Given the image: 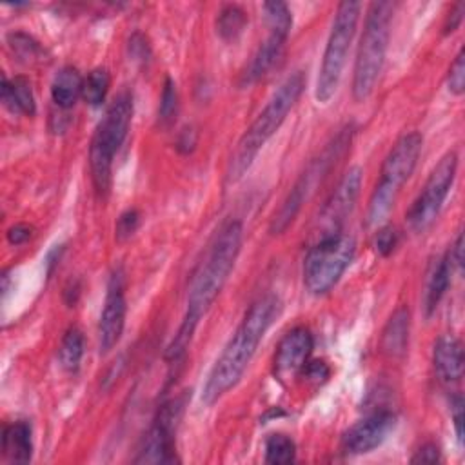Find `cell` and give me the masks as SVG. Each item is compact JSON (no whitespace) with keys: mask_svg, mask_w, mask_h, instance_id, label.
Segmentation results:
<instances>
[{"mask_svg":"<svg viewBox=\"0 0 465 465\" xmlns=\"http://www.w3.org/2000/svg\"><path fill=\"white\" fill-rule=\"evenodd\" d=\"M280 309V300L274 294H263L251 303L205 380L202 389V401L205 405L216 403L242 380L262 338L278 318Z\"/></svg>","mask_w":465,"mask_h":465,"instance_id":"1","label":"cell"},{"mask_svg":"<svg viewBox=\"0 0 465 465\" xmlns=\"http://www.w3.org/2000/svg\"><path fill=\"white\" fill-rule=\"evenodd\" d=\"M243 225L238 220H229L216 232L207 254L193 274L187 309L183 320L198 325L200 318L209 311L220 291L223 289L242 249Z\"/></svg>","mask_w":465,"mask_h":465,"instance_id":"2","label":"cell"},{"mask_svg":"<svg viewBox=\"0 0 465 465\" xmlns=\"http://www.w3.org/2000/svg\"><path fill=\"white\" fill-rule=\"evenodd\" d=\"M305 87V76L302 71L291 73L282 85L269 98L262 113L254 118L251 127L242 134L227 167V182H238L252 165L260 149L267 140L280 129L291 109L296 105L302 91Z\"/></svg>","mask_w":465,"mask_h":465,"instance_id":"3","label":"cell"},{"mask_svg":"<svg viewBox=\"0 0 465 465\" xmlns=\"http://www.w3.org/2000/svg\"><path fill=\"white\" fill-rule=\"evenodd\" d=\"M392 15V2H372L367 9L352 71V96L356 102H365L378 84L389 47Z\"/></svg>","mask_w":465,"mask_h":465,"instance_id":"4","label":"cell"},{"mask_svg":"<svg viewBox=\"0 0 465 465\" xmlns=\"http://www.w3.org/2000/svg\"><path fill=\"white\" fill-rule=\"evenodd\" d=\"M131 120L133 94L129 91H120L107 107L104 118L100 120L89 145L91 180L100 196H105L109 193L113 160L129 133Z\"/></svg>","mask_w":465,"mask_h":465,"instance_id":"5","label":"cell"},{"mask_svg":"<svg viewBox=\"0 0 465 465\" xmlns=\"http://www.w3.org/2000/svg\"><path fill=\"white\" fill-rule=\"evenodd\" d=\"M421 147H423V138L416 131L405 133L392 145V149L389 151V154L381 163L380 182L376 183L369 200V207L365 214L367 227H380L383 220L389 216L401 185L414 173Z\"/></svg>","mask_w":465,"mask_h":465,"instance_id":"6","label":"cell"},{"mask_svg":"<svg viewBox=\"0 0 465 465\" xmlns=\"http://www.w3.org/2000/svg\"><path fill=\"white\" fill-rule=\"evenodd\" d=\"M351 138H352V127L341 129L332 138V142L327 143V147L314 160H311V163L300 174L296 183L291 187V191L285 196V200L282 202L280 209L274 213L271 225H269L271 234H282L294 222V218L298 216L303 203L314 194V191L323 182L327 173L332 169L336 160L343 154L345 147L351 143Z\"/></svg>","mask_w":465,"mask_h":465,"instance_id":"7","label":"cell"},{"mask_svg":"<svg viewBox=\"0 0 465 465\" xmlns=\"http://www.w3.org/2000/svg\"><path fill=\"white\" fill-rule=\"evenodd\" d=\"M360 11V2H341L336 9L314 89V96L320 104H327L338 89L347 54L356 33Z\"/></svg>","mask_w":465,"mask_h":465,"instance_id":"8","label":"cell"},{"mask_svg":"<svg viewBox=\"0 0 465 465\" xmlns=\"http://www.w3.org/2000/svg\"><path fill=\"white\" fill-rule=\"evenodd\" d=\"M356 252V242L349 234H332L314 242L303 260V285L311 294L329 292Z\"/></svg>","mask_w":465,"mask_h":465,"instance_id":"9","label":"cell"},{"mask_svg":"<svg viewBox=\"0 0 465 465\" xmlns=\"http://www.w3.org/2000/svg\"><path fill=\"white\" fill-rule=\"evenodd\" d=\"M458 171V154L445 153L430 171L425 185L407 211V223L412 232H425L438 218L440 209L454 183Z\"/></svg>","mask_w":465,"mask_h":465,"instance_id":"10","label":"cell"},{"mask_svg":"<svg viewBox=\"0 0 465 465\" xmlns=\"http://www.w3.org/2000/svg\"><path fill=\"white\" fill-rule=\"evenodd\" d=\"M183 398H173L165 401L142 438L134 463H173L176 461L174 438L176 427L182 418Z\"/></svg>","mask_w":465,"mask_h":465,"instance_id":"11","label":"cell"},{"mask_svg":"<svg viewBox=\"0 0 465 465\" xmlns=\"http://www.w3.org/2000/svg\"><path fill=\"white\" fill-rule=\"evenodd\" d=\"M360 189H361V169L351 167L341 176L336 189L332 191L329 200L323 203L316 218V227L312 231V236L316 238L314 242L341 232L345 220L349 218V214L356 205Z\"/></svg>","mask_w":465,"mask_h":465,"instance_id":"12","label":"cell"},{"mask_svg":"<svg viewBox=\"0 0 465 465\" xmlns=\"http://www.w3.org/2000/svg\"><path fill=\"white\" fill-rule=\"evenodd\" d=\"M125 312H127V302H125L124 272L116 269L107 282V292H105L104 309L98 323V347L102 354H107L120 341L125 327Z\"/></svg>","mask_w":465,"mask_h":465,"instance_id":"13","label":"cell"},{"mask_svg":"<svg viewBox=\"0 0 465 465\" xmlns=\"http://www.w3.org/2000/svg\"><path fill=\"white\" fill-rule=\"evenodd\" d=\"M396 416L391 411H376L349 427L341 436V450L347 454H367L380 447L394 429Z\"/></svg>","mask_w":465,"mask_h":465,"instance_id":"14","label":"cell"},{"mask_svg":"<svg viewBox=\"0 0 465 465\" xmlns=\"http://www.w3.org/2000/svg\"><path fill=\"white\" fill-rule=\"evenodd\" d=\"M314 347V338L307 327L291 329L278 343L274 354V376L282 381L300 376Z\"/></svg>","mask_w":465,"mask_h":465,"instance_id":"15","label":"cell"},{"mask_svg":"<svg viewBox=\"0 0 465 465\" xmlns=\"http://www.w3.org/2000/svg\"><path fill=\"white\" fill-rule=\"evenodd\" d=\"M289 29H278V27H269V35L267 38L260 44V47L256 49L251 64L247 65L245 73L242 74V85H251L254 82H258L263 74H267V71L276 64V60L280 58L283 45L287 42L289 36Z\"/></svg>","mask_w":465,"mask_h":465,"instance_id":"16","label":"cell"},{"mask_svg":"<svg viewBox=\"0 0 465 465\" xmlns=\"http://www.w3.org/2000/svg\"><path fill=\"white\" fill-rule=\"evenodd\" d=\"M432 363L438 378L445 383L460 381L463 376V347L454 334H441L432 347Z\"/></svg>","mask_w":465,"mask_h":465,"instance_id":"17","label":"cell"},{"mask_svg":"<svg viewBox=\"0 0 465 465\" xmlns=\"http://www.w3.org/2000/svg\"><path fill=\"white\" fill-rule=\"evenodd\" d=\"M411 332V312L405 305H400L387 320L381 331V351L391 358H401L409 347Z\"/></svg>","mask_w":465,"mask_h":465,"instance_id":"18","label":"cell"},{"mask_svg":"<svg viewBox=\"0 0 465 465\" xmlns=\"http://www.w3.org/2000/svg\"><path fill=\"white\" fill-rule=\"evenodd\" d=\"M2 454L11 463H27L33 454L31 425L24 420L13 421L2 430Z\"/></svg>","mask_w":465,"mask_h":465,"instance_id":"19","label":"cell"},{"mask_svg":"<svg viewBox=\"0 0 465 465\" xmlns=\"http://www.w3.org/2000/svg\"><path fill=\"white\" fill-rule=\"evenodd\" d=\"M0 100H2L4 107L9 109L15 114L33 116L36 113V102H35L33 87H31V82L25 76H15L11 80L2 76Z\"/></svg>","mask_w":465,"mask_h":465,"instance_id":"20","label":"cell"},{"mask_svg":"<svg viewBox=\"0 0 465 465\" xmlns=\"http://www.w3.org/2000/svg\"><path fill=\"white\" fill-rule=\"evenodd\" d=\"M450 274H452V263L447 254L438 258L432 263L425 282V292H423V309L427 318H430L436 312L445 291L449 289Z\"/></svg>","mask_w":465,"mask_h":465,"instance_id":"21","label":"cell"},{"mask_svg":"<svg viewBox=\"0 0 465 465\" xmlns=\"http://www.w3.org/2000/svg\"><path fill=\"white\" fill-rule=\"evenodd\" d=\"M84 89V78L76 67L65 65L62 67L51 84V98L56 107L71 109Z\"/></svg>","mask_w":465,"mask_h":465,"instance_id":"22","label":"cell"},{"mask_svg":"<svg viewBox=\"0 0 465 465\" xmlns=\"http://www.w3.org/2000/svg\"><path fill=\"white\" fill-rule=\"evenodd\" d=\"M84 356V334L78 327H69L58 347V361L65 372H76Z\"/></svg>","mask_w":465,"mask_h":465,"instance_id":"23","label":"cell"},{"mask_svg":"<svg viewBox=\"0 0 465 465\" xmlns=\"http://www.w3.org/2000/svg\"><path fill=\"white\" fill-rule=\"evenodd\" d=\"M247 25V13L236 5L227 4L220 9L216 16V33L225 42H234Z\"/></svg>","mask_w":465,"mask_h":465,"instance_id":"24","label":"cell"},{"mask_svg":"<svg viewBox=\"0 0 465 465\" xmlns=\"http://www.w3.org/2000/svg\"><path fill=\"white\" fill-rule=\"evenodd\" d=\"M296 458V445L287 434L276 432L265 440V461L272 465L292 463Z\"/></svg>","mask_w":465,"mask_h":465,"instance_id":"25","label":"cell"},{"mask_svg":"<svg viewBox=\"0 0 465 465\" xmlns=\"http://www.w3.org/2000/svg\"><path fill=\"white\" fill-rule=\"evenodd\" d=\"M111 85V76L109 71L104 67H96L93 69L85 78H84V89H82V96L84 100L96 107L105 100V94L109 91Z\"/></svg>","mask_w":465,"mask_h":465,"instance_id":"26","label":"cell"},{"mask_svg":"<svg viewBox=\"0 0 465 465\" xmlns=\"http://www.w3.org/2000/svg\"><path fill=\"white\" fill-rule=\"evenodd\" d=\"M178 114V91L174 82L167 76L163 82V89L160 94V104H158V125L160 127H171L176 120Z\"/></svg>","mask_w":465,"mask_h":465,"instance_id":"27","label":"cell"},{"mask_svg":"<svg viewBox=\"0 0 465 465\" xmlns=\"http://www.w3.org/2000/svg\"><path fill=\"white\" fill-rule=\"evenodd\" d=\"M7 44L13 49V53L22 62H25V64L42 60V47H40V44L33 36L25 35V33H20V31L18 33H11L7 36Z\"/></svg>","mask_w":465,"mask_h":465,"instance_id":"28","label":"cell"},{"mask_svg":"<svg viewBox=\"0 0 465 465\" xmlns=\"http://www.w3.org/2000/svg\"><path fill=\"white\" fill-rule=\"evenodd\" d=\"M263 13L267 20V27H278V29H289L292 25V15L287 4L283 2H265Z\"/></svg>","mask_w":465,"mask_h":465,"instance_id":"29","label":"cell"},{"mask_svg":"<svg viewBox=\"0 0 465 465\" xmlns=\"http://www.w3.org/2000/svg\"><path fill=\"white\" fill-rule=\"evenodd\" d=\"M447 87L456 96H461L465 93V53H463V47L458 51L456 58L452 60V64L449 67Z\"/></svg>","mask_w":465,"mask_h":465,"instance_id":"30","label":"cell"},{"mask_svg":"<svg viewBox=\"0 0 465 465\" xmlns=\"http://www.w3.org/2000/svg\"><path fill=\"white\" fill-rule=\"evenodd\" d=\"M140 213L136 209H127L124 211L118 220H116V225H114V236L118 242H125L127 238H131L136 229L140 227Z\"/></svg>","mask_w":465,"mask_h":465,"instance_id":"31","label":"cell"},{"mask_svg":"<svg viewBox=\"0 0 465 465\" xmlns=\"http://www.w3.org/2000/svg\"><path fill=\"white\" fill-rule=\"evenodd\" d=\"M400 234L394 225H380L374 236V249L381 256H389L398 245Z\"/></svg>","mask_w":465,"mask_h":465,"instance_id":"32","label":"cell"},{"mask_svg":"<svg viewBox=\"0 0 465 465\" xmlns=\"http://www.w3.org/2000/svg\"><path fill=\"white\" fill-rule=\"evenodd\" d=\"M127 53L129 60H133L138 65H145L151 58V47L147 38L142 33H133L127 42Z\"/></svg>","mask_w":465,"mask_h":465,"instance_id":"33","label":"cell"},{"mask_svg":"<svg viewBox=\"0 0 465 465\" xmlns=\"http://www.w3.org/2000/svg\"><path fill=\"white\" fill-rule=\"evenodd\" d=\"M329 374H331V371H329L327 363L322 361V360H314V361L309 360L307 365H305V367L302 369V372H300L302 378H307L309 381H314V383L325 381V380L329 378Z\"/></svg>","mask_w":465,"mask_h":465,"instance_id":"34","label":"cell"},{"mask_svg":"<svg viewBox=\"0 0 465 465\" xmlns=\"http://www.w3.org/2000/svg\"><path fill=\"white\" fill-rule=\"evenodd\" d=\"M450 416H452V421H454V430H456L458 441L463 443V420H465V414H463V400H461V396H454L450 400Z\"/></svg>","mask_w":465,"mask_h":465,"instance_id":"35","label":"cell"},{"mask_svg":"<svg viewBox=\"0 0 465 465\" xmlns=\"http://www.w3.org/2000/svg\"><path fill=\"white\" fill-rule=\"evenodd\" d=\"M412 463H438L441 461V452L436 443H425L416 450V454L411 460Z\"/></svg>","mask_w":465,"mask_h":465,"instance_id":"36","label":"cell"},{"mask_svg":"<svg viewBox=\"0 0 465 465\" xmlns=\"http://www.w3.org/2000/svg\"><path fill=\"white\" fill-rule=\"evenodd\" d=\"M5 236H7V242L11 245H22V243H25L33 236V229L29 225H25V223H15V225H11L7 229Z\"/></svg>","mask_w":465,"mask_h":465,"instance_id":"37","label":"cell"},{"mask_svg":"<svg viewBox=\"0 0 465 465\" xmlns=\"http://www.w3.org/2000/svg\"><path fill=\"white\" fill-rule=\"evenodd\" d=\"M196 145V133L193 127H183L176 138V149L183 154L191 153Z\"/></svg>","mask_w":465,"mask_h":465,"instance_id":"38","label":"cell"},{"mask_svg":"<svg viewBox=\"0 0 465 465\" xmlns=\"http://www.w3.org/2000/svg\"><path fill=\"white\" fill-rule=\"evenodd\" d=\"M463 15H465V4H456V5L450 9V13L447 15V20H445V25H443V33H445V35L454 33V31L460 27V24H461Z\"/></svg>","mask_w":465,"mask_h":465,"instance_id":"39","label":"cell"},{"mask_svg":"<svg viewBox=\"0 0 465 465\" xmlns=\"http://www.w3.org/2000/svg\"><path fill=\"white\" fill-rule=\"evenodd\" d=\"M447 256H449L452 267L461 269V263H463V234H461V232L456 236V242H454L452 247L449 249Z\"/></svg>","mask_w":465,"mask_h":465,"instance_id":"40","label":"cell"}]
</instances>
